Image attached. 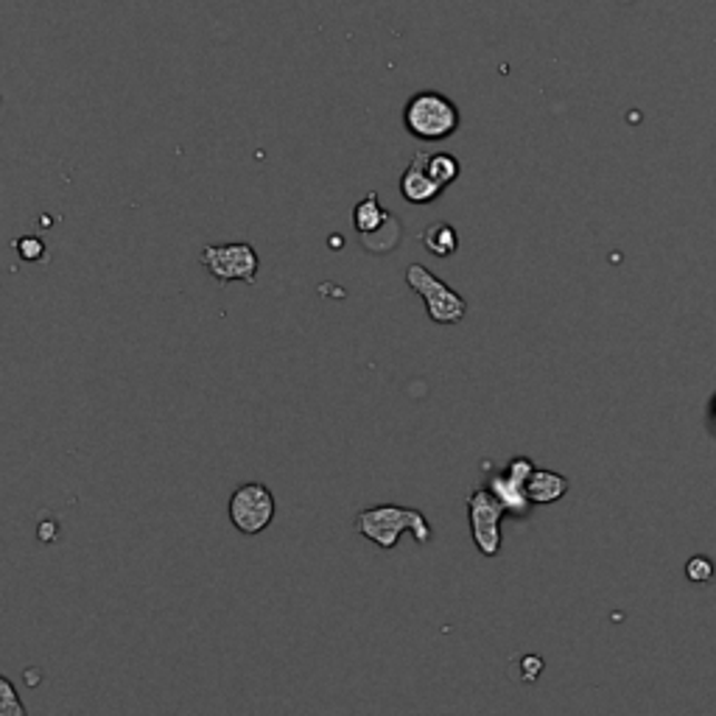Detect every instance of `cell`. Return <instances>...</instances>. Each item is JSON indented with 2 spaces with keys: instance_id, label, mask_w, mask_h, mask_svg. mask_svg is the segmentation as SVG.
Masks as SVG:
<instances>
[{
  "instance_id": "cell-1",
  "label": "cell",
  "mask_w": 716,
  "mask_h": 716,
  "mask_svg": "<svg viewBox=\"0 0 716 716\" xmlns=\"http://www.w3.org/2000/svg\"><path fill=\"white\" fill-rule=\"evenodd\" d=\"M355 532L373 540L381 551H392L403 532L414 538V543H429L434 538L429 518L420 510L401 504H379L355 516Z\"/></svg>"
},
{
  "instance_id": "cell-2",
  "label": "cell",
  "mask_w": 716,
  "mask_h": 716,
  "mask_svg": "<svg viewBox=\"0 0 716 716\" xmlns=\"http://www.w3.org/2000/svg\"><path fill=\"white\" fill-rule=\"evenodd\" d=\"M403 124L420 140H445L459 129V109L442 92H414L403 109Z\"/></svg>"
},
{
  "instance_id": "cell-3",
  "label": "cell",
  "mask_w": 716,
  "mask_h": 716,
  "mask_svg": "<svg viewBox=\"0 0 716 716\" xmlns=\"http://www.w3.org/2000/svg\"><path fill=\"white\" fill-rule=\"evenodd\" d=\"M406 283L414 294H420V300L425 303V311H429V320L437 322V325H457L468 314V303H464L462 294L453 292L448 283H442L425 266H409Z\"/></svg>"
},
{
  "instance_id": "cell-4",
  "label": "cell",
  "mask_w": 716,
  "mask_h": 716,
  "mask_svg": "<svg viewBox=\"0 0 716 716\" xmlns=\"http://www.w3.org/2000/svg\"><path fill=\"white\" fill-rule=\"evenodd\" d=\"M507 518L504 504L496 499L490 488H479L468 496V521H470V538H473L475 549L484 557H499L501 551V521Z\"/></svg>"
},
{
  "instance_id": "cell-5",
  "label": "cell",
  "mask_w": 716,
  "mask_h": 716,
  "mask_svg": "<svg viewBox=\"0 0 716 716\" xmlns=\"http://www.w3.org/2000/svg\"><path fill=\"white\" fill-rule=\"evenodd\" d=\"M275 496L266 484L247 482L229 496V521L242 534H261L275 521Z\"/></svg>"
},
{
  "instance_id": "cell-6",
  "label": "cell",
  "mask_w": 716,
  "mask_h": 716,
  "mask_svg": "<svg viewBox=\"0 0 716 716\" xmlns=\"http://www.w3.org/2000/svg\"><path fill=\"white\" fill-rule=\"evenodd\" d=\"M199 261L218 283H255L261 269L253 244H213L202 249Z\"/></svg>"
},
{
  "instance_id": "cell-7",
  "label": "cell",
  "mask_w": 716,
  "mask_h": 716,
  "mask_svg": "<svg viewBox=\"0 0 716 716\" xmlns=\"http://www.w3.org/2000/svg\"><path fill=\"white\" fill-rule=\"evenodd\" d=\"M353 218H355V229L362 233L364 244H367L373 253H386V249L395 247L390 238H384V229H401V224H398V218L392 216L390 210L381 207L379 194L364 196V202H359V207H355Z\"/></svg>"
},
{
  "instance_id": "cell-8",
  "label": "cell",
  "mask_w": 716,
  "mask_h": 716,
  "mask_svg": "<svg viewBox=\"0 0 716 716\" xmlns=\"http://www.w3.org/2000/svg\"><path fill=\"white\" fill-rule=\"evenodd\" d=\"M429 157L431 155H425V151H418L401 177L403 199L412 202V205H431L442 194V185L429 171Z\"/></svg>"
},
{
  "instance_id": "cell-9",
  "label": "cell",
  "mask_w": 716,
  "mask_h": 716,
  "mask_svg": "<svg viewBox=\"0 0 716 716\" xmlns=\"http://www.w3.org/2000/svg\"><path fill=\"white\" fill-rule=\"evenodd\" d=\"M490 490L496 493V499L504 504L507 516L510 518H529V512H532V501H529L527 496V484H518L512 482L510 475L501 470V473H493V479H490Z\"/></svg>"
},
{
  "instance_id": "cell-10",
  "label": "cell",
  "mask_w": 716,
  "mask_h": 716,
  "mask_svg": "<svg viewBox=\"0 0 716 716\" xmlns=\"http://www.w3.org/2000/svg\"><path fill=\"white\" fill-rule=\"evenodd\" d=\"M568 479L562 473H557V470H534L532 479L527 482V496L529 501H532L534 507H546V504H555V501H560L562 496L568 493Z\"/></svg>"
},
{
  "instance_id": "cell-11",
  "label": "cell",
  "mask_w": 716,
  "mask_h": 716,
  "mask_svg": "<svg viewBox=\"0 0 716 716\" xmlns=\"http://www.w3.org/2000/svg\"><path fill=\"white\" fill-rule=\"evenodd\" d=\"M420 242H423L425 249H429L431 255H437V258H451V255L459 249L457 229L445 222L431 224V227L420 235Z\"/></svg>"
},
{
  "instance_id": "cell-12",
  "label": "cell",
  "mask_w": 716,
  "mask_h": 716,
  "mask_svg": "<svg viewBox=\"0 0 716 716\" xmlns=\"http://www.w3.org/2000/svg\"><path fill=\"white\" fill-rule=\"evenodd\" d=\"M429 171H431V177H434L437 183L442 185V188H448L451 183H457V177H459V171H462V166H459V160L453 155H445V151H440V155L429 157Z\"/></svg>"
},
{
  "instance_id": "cell-13",
  "label": "cell",
  "mask_w": 716,
  "mask_h": 716,
  "mask_svg": "<svg viewBox=\"0 0 716 716\" xmlns=\"http://www.w3.org/2000/svg\"><path fill=\"white\" fill-rule=\"evenodd\" d=\"M0 716H29L9 677H0Z\"/></svg>"
},
{
  "instance_id": "cell-14",
  "label": "cell",
  "mask_w": 716,
  "mask_h": 716,
  "mask_svg": "<svg viewBox=\"0 0 716 716\" xmlns=\"http://www.w3.org/2000/svg\"><path fill=\"white\" fill-rule=\"evenodd\" d=\"M686 577L688 582H697V585L710 582V579H714V562L703 555L692 557V560L686 562Z\"/></svg>"
},
{
  "instance_id": "cell-15",
  "label": "cell",
  "mask_w": 716,
  "mask_h": 716,
  "mask_svg": "<svg viewBox=\"0 0 716 716\" xmlns=\"http://www.w3.org/2000/svg\"><path fill=\"white\" fill-rule=\"evenodd\" d=\"M534 462L529 457H516V459H510V464H507L504 468V473L510 475L512 482H518V484H527L529 479H532V473H534Z\"/></svg>"
},
{
  "instance_id": "cell-16",
  "label": "cell",
  "mask_w": 716,
  "mask_h": 716,
  "mask_svg": "<svg viewBox=\"0 0 716 716\" xmlns=\"http://www.w3.org/2000/svg\"><path fill=\"white\" fill-rule=\"evenodd\" d=\"M18 253L23 261H40L42 255H46V244L40 242V238H35V235H26V238H20L18 244Z\"/></svg>"
},
{
  "instance_id": "cell-17",
  "label": "cell",
  "mask_w": 716,
  "mask_h": 716,
  "mask_svg": "<svg viewBox=\"0 0 716 716\" xmlns=\"http://www.w3.org/2000/svg\"><path fill=\"white\" fill-rule=\"evenodd\" d=\"M521 664H523V669H527V675H523V680H527V683H532L534 677H538L540 671H543V660L534 658V655H529V658H523Z\"/></svg>"
},
{
  "instance_id": "cell-18",
  "label": "cell",
  "mask_w": 716,
  "mask_h": 716,
  "mask_svg": "<svg viewBox=\"0 0 716 716\" xmlns=\"http://www.w3.org/2000/svg\"><path fill=\"white\" fill-rule=\"evenodd\" d=\"M708 420H710V431H714V437H716V395L710 398V403H708Z\"/></svg>"
}]
</instances>
